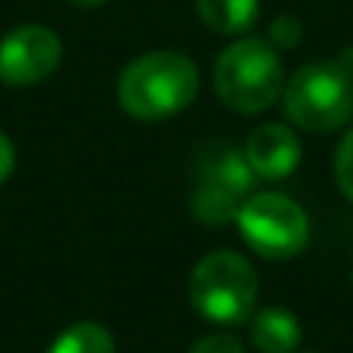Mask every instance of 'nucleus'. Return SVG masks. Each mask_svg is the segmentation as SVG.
Instances as JSON below:
<instances>
[{
    "label": "nucleus",
    "mask_w": 353,
    "mask_h": 353,
    "mask_svg": "<svg viewBox=\"0 0 353 353\" xmlns=\"http://www.w3.org/2000/svg\"><path fill=\"white\" fill-rule=\"evenodd\" d=\"M199 93V68L176 50L137 56L118 78V105L137 121H165L186 109Z\"/></svg>",
    "instance_id": "1"
},
{
    "label": "nucleus",
    "mask_w": 353,
    "mask_h": 353,
    "mask_svg": "<svg viewBox=\"0 0 353 353\" xmlns=\"http://www.w3.org/2000/svg\"><path fill=\"white\" fill-rule=\"evenodd\" d=\"M285 115L310 134H329L353 115V56L304 65L285 84Z\"/></svg>",
    "instance_id": "2"
},
{
    "label": "nucleus",
    "mask_w": 353,
    "mask_h": 353,
    "mask_svg": "<svg viewBox=\"0 0 353 353\" xmlns=\"http://www.w3.org/2000/svg\"><path fill=\"white\" fill-rule=\"evenodd\" d=\"M214 90L232 112L257 115L282 93V62L263 37H242L214 62Z\"/></svg>",
    "instance_id": "3"
},
{
    "label": "nucleus",
    "mask_w": 353,
    "mask_h": 353,
    "mask_svg": "<svg viewBox=\"0 0 353 353\" xmlns=\"http://www.w3.org/2000/svg\"><path fill=\"white\" fill-rule=\"evenodd\" d=\"M189 301L211 323H245L257 301L254 267L236 251H214L201 257L189 276Z\"/></svg>",
    "instance_id": "4"
},
{
    "label": "nucleus",
    "mask_w": 353,
    "mask_h": 353,
    "mask_svg": "<svg viewBox=\"0 0 353 353\" xmlns=\"http://www.w3.org/2000/svg\"><path fill=\"white\" fill-rule=\"evenodd\" d=\"M242 239L254 254L267 261H288L301 254L310 236L307 214L282 192H257L242 201L236 214Z\"/></svg>",
    "instance_id": "5"
},
{
    "label": "nucleus",
    "mask_w": 353,
    "mask_h": 353,
    "mask_svg": "<svg viewBox=\"0 0 353 353\" xmlns=\"http://www.w3.org/2000/svg\"><path fill=\"white\" fill-rule=\"evenodd\" d=\"M62 41L47 25H19L0 41V81L10 87H31L59 68Z\"/></svg>",
    "instance_id": "6"
},
{
    "label": "nucleus",
    "mask_w": 353,
    "mask_h": 353,
    "mask_svg": "<svg viewBox=\"0 0 353 353\" xmlns=\"http://www.w3.org/2000/svg\"><path fill=\"white\" fill-rule=\"evenodd\" d=\"M245 159H248L254 176L285 180L301 165V140L285 124H261L251 130L248 143H245Z\"/></svg>",
    "instance_id": "7"
},
{
    "label": "nucleus",
    "mask_w": 353,
    "mask_h": 353,
    "mask_svg": "<svg viewBox=\"0 0 353 353\" xmlns=\"http://www.w3.org/2000/svg\"><path fill=\"white\" fill-rule=\"evenodd\" d=\"M195 186L214 189V192H226L232 199H242L254 186V171H251L248 159L230 146V143H211L201 149L199 165H195Z\"/></svg>",
    "instance_id": "8"
},
{
    "label": "nucleus",
    "mask_w": 353,
    "mask_h": 353,
    "mask_svg": "<svg viewBox=\"0 0 353 353\" xmlns=\"http://www.w3.org/2000/svg\"><path fill=\"white\" fill-rule=\"evenodd\" d=\"M251 344L261 353H294L301 344V323L285 307H263L251 316Z\"/></svg>",
    "instance_id": "9"
},
{
    "label": "nucleus",
    "mask_w": 353,
    "mask_h": 353,
    "mask_svg": "<svg viewBox=\"0 0 353 353\" xmlns=\"http://www.w3.org/2000/svg\"><path fill=\"white\" fill-rule=\"evenodd\" d=\"M195 10L217 34H245L261 16L257 0H195Z\"/></svg>",
    "instance_id": "10"
},
{
    "label": "nucleus",
    "mask_w": 353,
    "mask_h": 353,
    "mask_svg": "<svg viewBox=\"0 0 353 353\" xmlns=\"http://www.w3.org/2000/svg\"><path fill=\"white\" fill-rule=\"evenodd\" d=\"M47 353H115L112 335L97 323H74L59 332Z\"/></svg>",
    "instance_id": "11"
},
{
    "label": "nucleus",
    "mask_w": 353,
    "mask_h": 353,
    "mask_svg": "<svg viewBox=\"0 0 353 353\" xmlns=\"http://www.w3.org/2000/svg\"><path fill=\"white\" fill-rule=\"evenodd\" d=\"M335 180L341 186V192L353 201V130L344 137L335 152Z\"/></svg>",
    "instance_id": "12"
},
{
    "label": "nucleus",
    "mask_w": 353,
    "mask_h": 353,
    "mask_svg": "<svg viewBox=\"0 0 353 353\" xmlns=\"http://www.w3.org/2000/svg\"><path fill=\"white\" fill-rule=\"evenodd\" d=\"M301 34H304V28H301L298 19L294 16H279V19H273V25H270L267 43H273V47H279V50H292L294 43L301 41Z\"/></svg>",
    "instance_id": "13"
},
{
    "label": "nucleus",
    "mask_w": 353,
    "mask_h": 353,
    "mask_svg": "<svg viewBox=\"0 0 353 353\" xmlns=\"http://www.w3.org/2000/svg\"><path fill=\"white\" fill-rule=\"evenodd\" d=\"M189 353H245L236 335H226V332H211V335L199 338L192 344Z\"/></svg>",
    "instance_id": "14"
},
{
    "label": "nucleus",
    "mask_w": 353,
    "mask_h": 353,
    "mask_svg": "<svg viewBox=\"0 0 353 353\" xmlns=\"http://www.w3.org/2000/svg\"><path fill=\"white\" fill-rule=\"evenodd\" d=\"M12 165H16V149H12L10 137L0 130V183L12 174Z\"/></svg>",
    "instance_id": "15"
},
{
    "label": "nucleus",
    "mask_w": 353,
    "mask_h": 353,
    "mask_svg": "<svg viewBox=\"0 0 353 353\" xmlns=\"http://www.w3.org/2000/svg\"><path fill=\"white\" fill-rule=\"evenodd\" d=\"M68 3H74V6H84V10H93V6H103L105 0H68Z\"/></svg>",
    "instance_id": "16"
}]
</instances>
